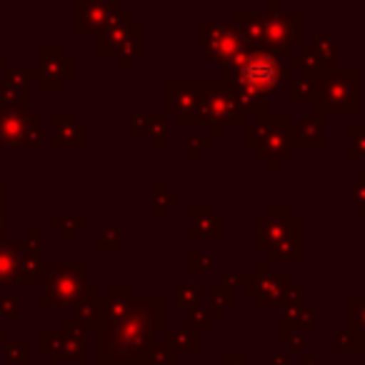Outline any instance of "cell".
Returning a JSON list of instances; mask_svg holds the SVG:
<instances>
[{
    "instance_id": "1",
    "label": "cell",
    "mask_w": 365,
    "mask_h": 365,
    "mask_svg": "<svg viewBox=\"0 0 365 365\" xmlns=\"http://www.w3.org/2000/svg\"><path fill=\"white\" fill-rule=\"evenodd\" d=\"M273 78H275V68L265 58H258V63L245 68V81L255 88H270L273 86Z\"/></svg>"
}]
</instances>
